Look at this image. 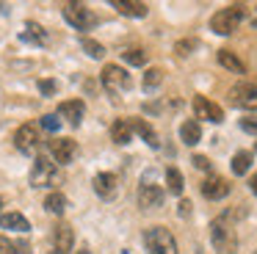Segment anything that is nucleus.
Instances as JSON below:
<instances>
[{
  "mask_svg": "<svg viewBox=\"0 0 257 254\" xmlns=\"http://www.w3.org/2000/svg\"><path fill=\"white\" fill-rule=\"evenodd\" d=\"M94 193L97 196H102V199H113L116 196V188H119V177L116 174H111V171H102V174H97L94 177Z\"/></svg>",
  "mask_w": 257,
  "mask_h": 254,
  "instance_id": "nucleus-12",
  "label": "nucleus"
},
{
  "mask_svg": "<svg viewBox=\"0 0 257 254\" xmlns=\"http://www.w3.org/2000/svg\"><path fill=\"white\" fill-rule=\"evenodd\" d=\"M254 254H257V251H254Z\"/></svg>",
  "mask_w": 257,
  "mask_h": 254,
  "instance_id": "nucleus-40",
  "label": "nucleus"
},
{
  "mask_svg": "<svg viewBox=\"0 0 257 254\" xmlns=\"http://www.w3.org/2000/svg\"><path fill=\"white\" fill-rule=\"evenodd\" d=\"M249 185H251V193H257V174L251 177V182H249Z\"/></svg>",
  "mask_w": 257,
  "mask_h": 254,
  "instance_id": "nucleus-36",
  "label": "nucleus"
},
{
  "mask_svg": "<svg viewBox=\"0 0 257 254\" xmlns=\"http://www.w3.org/2000/svg\"><path fill=\"white\" fill-rule=\"evenodd\" d=\"M240 20H243V6H227V9H221V11L213 14L210 28L218 33V36H229V33L240 25Z\"/></svg>",
  "mask_w": 257,
  "mask_h": 254,
  "instance_id": "nucleus-3",
  "label": "nucleus"
},
{
  "mask_svg": "<svg viewBox=\"0 0 257 254\" xmlns=\"http://www.w3.org/2000/svg\"><path fill=\"white\" fill-rule=\"evenodd\" d=\"M254 28H257V22H254Z\"/></svg>",
  "mask_w": 257,
  "mask_h": 254,
  "instance_id": "nucleus-39",
  "label": "nucleus"
},
{
  "mask_svg": "<svg viewBox=\"0 0 257 254\" xmlns=\"http://www.w3.org/2000/svg\"><path fill=\"white\" fill-rule=\"evenodd\" d=\"M180 138H183V144L185 147H196L199 144V138H202V127H199V121H183L180 124Z\"/></svg>",
  "mask_w": 257,
  "mask_h": 254,
  "instance_id": "nucleus-18",
  "label": "nucleus"
},
{
  "mask_svg": "<svg viewBox=\"0 0 257 254\" xmlns=\"http://www.w3.org/2000/svg\"><path fill=\"white\" fill-rule=\"evenodd\" d=\"M166 188H169V193H174V196H180L183 193V188H185V182H183V174H180V169H166Z\"/></svg>",
  "mask_w": 257,
  "mask_h": 254,
  "instance_id": "nucleus-24",
  "label": "nucleus"
},
{
  "mask_svg": "<svg viewBox=\"0 0 257 254\" xmlns=\"http://www.w3.org/2000/svg\"><path fill=\"white\" fill-rule=\"evenodd\" d=\"M163 83V69L161 66H152V69H147V75H144V88L150 91V88H158Z\"/></svg>",
  "mask_w": 257,
  "mask_h": 254,
  "instance_id": "nucleus-26",
  "label": "nucleus"
},
{
  "mask_svg": "<svg viewBox=\"0 0 257 254\" xmlns=\"http://www.w3.org/2000/svg\"><path fill=\"white\" fill-rule=\"evenodd\" d=\"M196 42L194 39H183V42H177V55H188V50H194Z\"/></svg>",
  "mask_w": 257,
  "mask_h": 254,
  "instance_id": "nucleus-31",
  "label": "nucleus"
},
{
  "mask_svg": "<svg viewBox=\"0 0 257 254\" xmlns=\"http://www.w3.org/2000/svg\"><path fill=\"white\" fill-rule=\"evenodd\" d=\"M229 97H232V105H238V108L257 110V86L254 83H238L229 91Z\"/></svg>",
  "mask_w": 257,
  "mask_h": 254,
  "instance_id": "nucleus-8",
  "label": "nucleus"
},
{
  "mask_svg": "<svg viewBox=\"0 0 257 254\" xmlns=\"http://www.w3.org/2000/svg\"><path fill=\"white\" fill-rule=\"evenodd\" d=\"M0 254H20V251L9 237H0Z\"/></svg>",
  "mask_w": 257,
  "mask_h": 254,
  "instance_id": "nucleus-32",
  "label": "nucleus"
},
{
  "mask_svg": "<svg viewBox=\"0 0 257 254\" xmlns=\"http://www.w3.org/2000/svg\"><path fill=\"white\" fill-rule=\"evenodd\" d=\"M39 91L50 97V94H56V83H53V80H42V83H39Z\"/></svg>",
  "mask_w": 257,
  "mask_h": 254,
  "instance_id": "nucleus-34",
  "label": "nucleus"
},
{
  "mask_svg": "<svg viewBox=\"0 0 257 254\" xmlns=\"http://www.w3.org/2000/svg\"><path fill=\"white\" fill-rule=\"evenodd\" d=\"M75 246V232L69 224H58L56 232H53V248H56V254H69Z\"/></svg>",
  "mask_w": 257,
  "mask_h": 254,
  "instance_id": "nucleus-13",
  "label": "nucleus"
},
{
  "mask_svg": "<svg viewBox=\"0 0 257 254\" xmlns=\"http://www.w3.org/2000/svg\"><path fill=\"white\" fill-rule=\"evenodd\" d=\"M232 171L235 174H246L249 171V166H251V152H235L232 155Z\"/></svg>",
  "mask_w": 257,
  "mask_h": 254,
  "instance_id": "nucleus-25",
  "label": "nucleus"
},
{
  "mask_svg": "<svg viewBox=\"0 0 257 254\" xmlns=\"http://www.w3.org/2000/svg\"><path fill=\"white\" fill-rule=\"evenodd\" d=\"M130 86H133V83H130V75L119 64H105L102 66V88H105L108 94L127 91Z\"/></svg>",
  "mask_w": 257,
  "mask_h": 254,
  "instance_id": "nucleus-6",
  "label": "nucleus"
},
{
  "mask_svg": "<svg viewBox=\"0 0 257 254\" xmlns=\"http://www.w3.org/2000/svg\"><path fill=\"white\" fill-rule=\"evenodd\" d=\"M61 182V171L56 163H50L47 158H36L34 169H31V185L34 188H50Z\"/></svg>",
  "mask_w": 257,
  "mask_h": 254,
  "instance_id": "nucleus-2",
  "label": "nucleus"
},
{
  "mask_svg": "<svg viewBox=\"0 0 257 254\" xmlns=\"http://www.w3.org/2000/svg\"><path fill=\"white\" fill-rule=\"evenodd\" d=\"M20 39H23V42H34V44H47L45 28L36 25V22H28V25H25V31L20 33Z\"/></svg>",
  "mask_w": 257,
  "mask_h": 254,
  "instance_id": "nucleus-22",
  "label": "nucleus"
},
{
  "mask_svg": "<svg viewBox=\"0 0 257 254\" xmlns=\"http://www.w3.org/2000/svg\"><path fill=\"white\" fill-rule=\"evenodd\" d=\"M194 110H196V119H207V121H213V124H221L224 121V110L218 108L216 102H210L207 97H202V94L194 97Z\"/></svg>",
  "mask_w": 257,
  "mask_h": 254,
  "instance_id": "nucleus-10",
  "label": "nucleus"
},
{
  "mask_svg": "<svg viewBox=\"0 0 257 254\" xmlns=\"http://www.w3.org/2000/svg\"><path fill=\"white\" fill-rule=\"evenodd\" d=\"M83 113H86V105L80 102V99H64V102L58 105V116L67 119L72 127H78L80 121H83Z\"/></svg>",
  "mask_w": 257,
  "mask_h": 254,
  "instance_id": "nucleus-14",
  "label": "nucleus"
},
{
  "mask_svg": "<svg viewBox=\"0 0 257 254\" xmlns=\"http://www.w3.org/2000/svg\"><path fill=\"white\" fill-rule=\"evenodd\" d=\"M240 127H243L246 133H251V136H257V119H254V116H246V119H240Z\"/></svg>",
  "mask_w": 257,
  "mask_h": 254,
  "instance_id": "nucleus-30",
  "label": "nucleus"
},
{
  "mask_svg": "<svg viewBox=\"0 0 257 254\" xmlns=\"http://www.w3.org/2000/svg\"><path fill=\"white\" fill-rule=\"evenodd\" d=\"M0 207H3V199H0Z\"/></svg>",
  "mask_w": 257,
  "mask_h": 254,
  "instance_id": "nucleus-38",
  "label": "nucleus"
},
{
  "mask_svg": "<svg viewBox=\"0 0 257 254\" xmlns=\"http://www.w3.org/2000/svg\"><path fill=\"white\" fill-rule=\"evenodd\" d=\"M0 229H14V232H28L31 224L23 213H3L0 215Z\"/></svg>",
  "mask_w": 257,
  "mask_h": 254,
  "instance_id": "nucleus-17",
  "label": "nucleus"
},
{
  "mask_svg": "<svg viewBox=\"0 0 257 254\" xmlns=\"http://www.w3.org/2000/svg\"><path fill=\"white\" fill-rule=\"evenodd\" d=\"M80 47H83L91 58H102V55H105V47H102L100 42H94V39H89V36L80 39Z\"/></svg>",
  "mask_w": 257,
  "mask_h": 254,
  "instance_id": "nucleus-27",
  "label": "nucleus"
},
{
  "mask_svg": "<svg viewBox=\"0 0 257 254\" xmlns=\"http://www.w3.org/2000/svg\"><path fill=\"white\" fill-rule=\"evenodd\" d=\"M130 124H133V130L139 133V136L144 138V141L150 144L152 149H158V144H161V141H158V133H155V127H152L150 121H144V119H130Z\"/></svg>",
  "mask_w": 257,
  "mask_h": 254,
  "instance_id": "nucleus-19",
  "label": "nucleus"
},
{
  "mask_svg": "<svg viewBox=\"0 0 257 254\" xmlns=\"http://www.w3.org/2000/svg\"><path fill=\"white\" fill-rule=\"evenodd\" d=\"M64 20L75 28V31H91L97 25V14L86 9L83 3H67L64 6Z\"/></svg>",
  "mask_w": 257,
  "mask_h": 254,
  "instance_id": "nucleus-5",
  "label": "nucleus"
},
{
  "mask_svg": "<svg viewBox=\"0 0 257 254\" xmlns=\"http://www.w3.org/2000/svg\"><path fill=\"white\" fill-rule=\"evenodd\" d=\"M191 207H194V204H191L188 199H183V202H180V215H183V218H188V215H191Z\"/></svg>",
  "mask_w": 257,
  "mask_h": 254,
  "instance_id": "nucleus-35",
  "label": "nucleus"
},
{
  "mask_svg": "<svg viewBox=\"0 0 257 254\" xmlns=\"http://www.w3.org/2000/svg\"><path fill=\"white\" fill-rule=\"evenodd\" d=\"M42 127H45V130H50V133H56L58 127H61V119H58V113H47V116H42Z\"/></svg>",
  "mask_w": 257,
  "mask_h": 254,
  "instance_id": "nucleus-29",
  "label": "nucleus"
},
{
  "mask_svg": "<svg viewBox=\"0 0 257 254\" xmlns=\"http://www.w3.org/2000/svg\"><path fill=\"white\" fill-rule=\"evenodd\" d=\"M111 6L124 17H147V3H139V0H111Z\"/></svg>",
  "mask_w": 257,
  "mask_h": 254,
  "instance_id": "nucleus-16",
  "label": "nucleus"
},
{
  "mask_svg": "<svg viewBox=\"0 0 257 254\" xmlns=\"http://www.w3.org/2000/svg\"><path fill=\"white\" fill-rule=\"evenodd\" d=\"M78 254H91V251H89V248H80V251H78Z\"/></svg>",
  "mask_w": 257,
  "mask_h": 254,
  "instance_id": "nucleus-37",
  "label": "nucleus"
},
{
  "mask_svg": "<svg viewBox=\"0 0 257 254\" xmlns=\"http://www.w3.org/2000/svg\"><path fill=\"white\" fill-rule=\"evenodd\" d=\"M202 193H205V199H213V202H218V199H224L229 193V185L224 177H207L205 182H202Z\"/></svg>",
  "mask_w": 257,
  "mask_h": 254,
  "instance_id": "nucleus-15",
  "label": "nucleus"
},
{
  "mask_svg": "<svg viewBox=\"0 0 257 254\" xmlns=\"http://www.w3.org/2000/svg\"><path fill=\"white\" fill-rule=\"evenodd\" d=\"M50 152L53 158H56V163H69V160L75 158V152H78V144L72 141V138H53L50 141Z\"/></svg>",
  "mask_w": 257,
  "mask_h": 254,
  "instance_id": "nucleus-11",
  "label": "nucleus"
},
{
  "mask_svg": "<svg viewBox=\"0 0 257 254\" xmlns=\"http://www.w3.org/2000/svg\"><path fill=\"white\" fill-rule=\"evenodd\" d=\"M14 147H17L23 155L36 152V147H39V130H36L34 124H23L17 133H14Z\"/></svg>",
  "mask_w": 257,
  "mask_h": 254,
  "instance_id": "nucleus-9",
  "label": "nucleus"
},
{
  "mask_svg": "<svg viewBox=\"0 0 257 254\" xmlns=\"http://www.w3.org/2000/svg\"><path fill=\"white\" fill-rule=\"evenodd\" d=\"M163 196H166V191H163L161 185H155L152 180H141V185H139V204L144 210H155V207H161L163 204Z\"/></svg>",
  "mask_w": 257,
  "mask_h": 254,
  "instance_id": "nucleus-7",
  "label": "nucleus"
},
{
  "mask_svg": "<svg viewBox=\"0 0 257 254\" xmlns=\"http://www.w3.org/2000/svg\"><path fill=\"white\" fill-rule=\"evenodd\" d=\"M147 254H177V240L166 226H150L144 232Z\"/></svg>",
  "mask_w": 257,
  "mask_h": 254,
  "instance_id": "nucleus-1",
  "label": "nucleus"
},
{
  "mask_svg": "<svg viewBox=\"0 0 257 254\" xmlns=\"http://www.w3.org/2000/svg\"><path fill=\"white\" fill-rule=\"evenodd\" d=\"M122 58L127 61L130 66H144V64H147V55H144V50H139V47H133V50H124V53H122Z\"/></svg>",
  "mask_w": 257,
  "mask_h": 254,
  "instance_id": "nucleus-28",
  "label": "nucleus"
},
{
  "mask_svg": "<svg viewBox=\"0 0 257 254\" xmlns=\"http://www.w3.org/2000/svg\"><path fill=\"white\" fill-rule=\"evenodd\" d=\"M111 138L116 144H130V138H133V124H130V119H116L111 124Z\"/></svg>",
  "mask_w": 257,
  "mask_h": 254,
  "instance_id": "nucleus-20",
  "label": "nucleus"
},
{
  "mask_svg": "<svg viewBox=\"0 0 257 254\" xmlns=\"http://www.w3.org/2000/svg\"><path fill=\"white\" fill-rule=\"evenodd\" d=\"M45 210H47V213H53V215H64V210H67V196H64V193H58V191L47 193Z\"/></svg>",
  "mask_w": 257,
  "mask_h": 254,
  "instance_id": "nucleus-23",
  "label": "nucleus"
},
{
  "mask_svg": "<svg viewBox=\"0 0 257 254\" xmlns=\"http://www.w3.org/2000/svg\"><path fill=\"white\" fill-rule=\"evenodd\" d=\"M194 166H196V169H202V171H210V160H207L205 155H196V158H194Z\"/></svg>",
  "mask_w": 257,
  "mask_h": 254,
  "instance_id": "nucleus-33",
  "label": "nucleus"
},
{
  "mask_svg": "<svg viewBox=\"0 0 257 254\" xmlns=\"http://www.w3.org/2000/svg\"><path fill=\"white\" fill-rule=\"evenodd\" d=\"M227 221H229V215H221V218H216L210 224V240H213V246H216L221 254H232V248L238 246L235 232L227 226Z\"/></svg>",
  "mask_w": 257,
  "mask_h": 254,
  "instance_id": "nucleus-4",
  "label": "nucleus"
},
{
  "mask_svg": "<svg viewBox=\"0 0 257 254\" xmlns=\"http://www.w3.org/2000/svg\"><path fill=\"white\" fill-rule=\"evenodd\" d=\"M218 64H221L224 69H229V72H238V75L246 72V66L240 64V58L232 53V50H218Z\"/></svg>",
  "mask_w": 257,
  "mask_h": 254,
  "instance_id": "nucleus-21",
  "label": "nucleus"
}]
</instances>
